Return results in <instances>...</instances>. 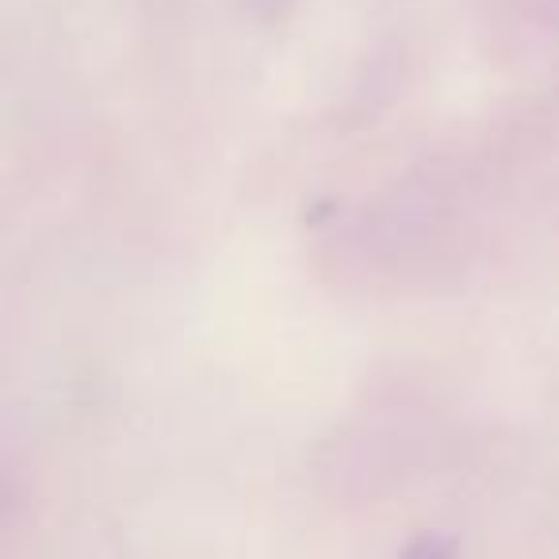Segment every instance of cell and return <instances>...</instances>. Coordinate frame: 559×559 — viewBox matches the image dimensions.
<instances>
[{
  "label": "cell",
  "instance_id": "obj_1",
  "mask_svg": "<svg viewBox=\"0 0 559 559\" xmlns=\"http://www.w3.org/2000/svg\"><path fill=\"white\" fill-rule=\"evenodd\" d=\"M399 559H460V544L449 533H421L399 551Z\"/></svg>",
  "mask_w": 559,
  "mask_h": 559
}]
</instances>
